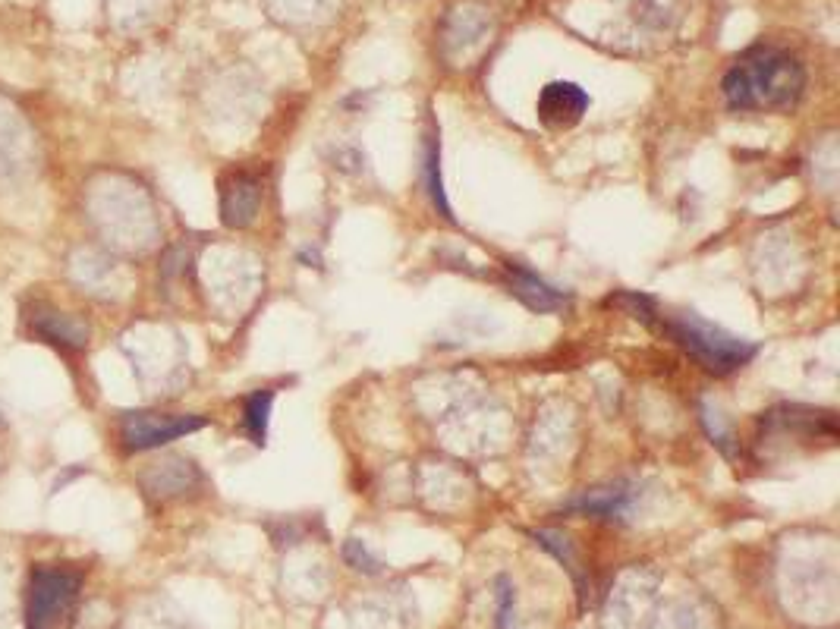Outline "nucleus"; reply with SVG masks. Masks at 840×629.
<instances>
[{
    "instance_id": "obj_16",
    "label": "nucleus",
    "mask_w": 840,
    "mask_h": 629,
    "mask_svg": "<svg viewBox=\"0 0 840 629\" xmlns=\"http://www.w3.org/2000/svg\"><path fill=\"white\" fill-rule=\"evenodd\" d=\"M343 557H347V563L353 570H359V573H369V576H375V573H381V560L362 545L359 538H350L347 545H343Z\"/></svg>"
},
{
    "instance_id": "obj_13",
    "label": "nucleus",
    "mask_w": 840,
    "mask_h": 629,
    "mask_svg": "<svg viewBox=\"0 0 840 629\" xmlns=\"http://www.w3.org/2000/svg\"><path fill=\"white\" fill-rule=\"evenodd\" d=\"M425 183H428V195H432L435 208L441 211V218L454 221V214H450V205H447V195H444V180H441V145H438V136H428V142H425Z\"/></svg>"
},
{
    "instance_id": "obj_8",
    "label": "nucleus",
    "mask_w": 840,
    "mask_h": 629,
    "mask_svg": "<svg viewBox=\"0 0 840 629\" xmlns=\"http://www.w3.org/2000/svg\"><path fill=\"white\" fill-rule=\"evenodd\" d=\"M535 111H538L542 126H548V129H557V133L560 129H573L589 111V92L583 89V85L564 82V79L548 82L542 89V95H538Z\"/></svg>"
},
{
    "instance_id": "obj_5",
    "label": "nucleus",
    "mask_w": 840,
    "mask_h": 629,
    "mask_svg": "<svg viewBox=\"0 0 840 629\" xmlns=\"http://www.w3.org/2000/svg\"><path fill=\"white\" fill-rule=\"evenodd\" d=\"M23 318L35 340L51 343L60 353H82L89 343V324L76 315L60 312L54 302H29Z\"/></svg>"
},
{
    "instance_id": "obj_2",
    "label": "nucleus",
    "mask_w": 840,
    "mask_h": 629,
    "mask_svg": "<svg viewBox=\"0 0 840 629\" xmlns=\"http://www.w3.org/2000/svg\"><path fill=\"white\" fill-rule=\"evenodd\" d=\"M658 331L664 337H671L683 353L693 356L712 375L737 372V368H743L756 356V343L730 334L699 315H667L661 318Z\"/></svg>"
},
{
    "instance_id": "obj_1",
    "label": "nucleus",
    "mask_w": 840,
    "mask_h": 629,
    "mask_svg": "<svg viewBox=\"0 0 840 629\" xmlns=\"http://www.w3.org/2000/svg\"><path fill=\"white\" fill-rule=\"evenodd\" d=\"M721 89L734 111L787 114L806 92V70L787 51L756 48L727 70Z\"/></svg>"
},
{
    "instance_id": "obj_11",
    "label": "nucleus",
    "mask_w": 840,
    "mask_h": 629,
    "mask_svg": "<svg viewBox=\"0 0 840 629\" xmlns=\"http://www.w3.org/2000/svg\"><path fill=\"white\" fill-rule=\"evenodd\" d=\"M192 482H196V469H192L186 460H164V463H155L148 472H142V488L155 497L180 494Z\"/></svg>"
},
{
    "instance_id": "obj_17",
    "label": "nucleus",
    "mask_w": 840,
    "mask_h": 629,
    "mask_svg": "<svg viewBox=\"0 0 840 629\" xmlns=\"http://www.w3.org/2000/svg\"><path fill=\"white\" fill-rule=\"evenodd\" d=\"M498 601H501V611H498L501 629H516V598H513V585L507 576L498 579Z\"/></svg>"
},
{
    "instance_id": "obj_7",
    "label": "nucleus",
    "mask_w": 840,
    "mask_h": 629,
    "mask_svg": "<svg viewBox=\"0 0 840 629\" xmlns=\"http://www.w3.org/2000/svg\"><path fill=\"white\" fill-rule=\"evenodd\" d=\"M262 211V180L249 170H230L221 180V221L230 230H246Z\"/></svg>"
},
{
    "instance_id": "obj_6",
    "label": "nucleus",
    "mask_w": 840,
    "mask_h": 629,
    "mask_svg": "<svg viewBox=\"0 0 840 629\" xmlns=\"http://www.w3.org/2000/svg\"><path fill=\"white\" fill-rule=\"evenodd\" d=\"M762 428L771 431V435L793 438L803 444H815V441L834 444L837 441V422H834V412H828V409L778 406L762 419Z\"/></svg>"
},
{
    "instance_id": "obj_9",
    "label": "nucleus",
    "mask_w": 840,
    "mask_h": 629,
    "mask_svg": "<svg viewBox=\"0 0 840 629\" xmlns=\"http://www.w3.org/2000/svg\"><path fill=\"white\" fill-rule=\"evenodd\" d=\"M636 501H639V488L633 482H608V485L579 491L564 504V510L598 516V519H627L630 510L636 507Z\"/></svg>"
},
{
    "instance_id": "obj_4",
    "label": "nucleus",
    "mask_w": 840,
    "mask_h": 629,
    "mask_svg": "<svg viewBox=\"0 0 840 629\" xmlns=\"http://www.w3.org/2000/svg\"><path fill=\"white\" fill-rule=\"evenodd\" d=\"M205 425H208V419L180 416V412H152V409L126 412L120 419V441H123V450H129V453L155 450L170 441H180Z\"/></svg>"
},
{
    "instance_id": "obj_10",
    "label": "nucleus",
    "mask_w": 840,
    "mask_h": 629,
    "mask_svg": "<svg viewBox=\"0 0 840 629\" xmlns=\"http://www.w3.org/2000/svg\"><path fill=\"white\" fill-rule=\"evenodd\" d=\"M504 271H507V290H510V296L520 299L526 309H532V312H560V309L567 306V296L560 293V290H554L551 284H545V280L538 277V274H532L529 268L507 262Z\"/></svg>"
},
{
    "instance_id": "obj_14",
    "label": "nucleus",
    "mask_w": 840,
    "mask_h": 629,
    "mask_svg": "<svg viewBox=\"0 0 840 629\" xmlns=\"http://www.w3.org/2000/svg\"><path fill=\"white\" fill-rule=\"evenodd\" d=\"M608 306H617L623 309L630 318L642 321V324H649V328H655V318H658V309H655V299L652 296H645V293H617L608 299Z\"/></svg>"
},
{
    "instance_id": "obj_12",
    "label": "nucleus",
    "mask_w": 840,
    "mask_h": 629,
    "mask_svg": "<svg viewBox=\"0 0 840 629\" xmlns=\"http://www.w3.org/2000/svg\"><path fill=\"white\" fill-rule=\"evenodd\" d=\"M271 406H274V390H255V394H249L246 403H243L246 435L255 447H265V441H268Z\"/></svg>"
},
{
    "instance_id": "obj_3",
    "label": "nucleus",
    "mask_w": 840,
    "mask_h": 629,
    "mask_svg": "<svg viewBox=\"0 0 840 629\" xmlns=\"http://www.w3.org/2000/svg\"><path fill=\"white\" fill-rule=\"evenodd\" d=\"M82 589V570L67 563H38L26 589V629H60L70 620Z\"/></svg>"
},
{
    "instance_id": "obj_15",
    "label": "nucleus",
    "mask_w": 840,
    "mask_h": 629,
    "mask_svg": "<svg viewBox=\"0 0 840 629\" xmlns=\"http://www.w3.org/2000/svg\"><path fill=\"white\" fill-rule=\"evenodd\" d=\"M702 419H705L708 435H712V441L718 444V450L727 453V457H734V453H737V438H734V431L724 425L721 412L712 409V406H702Z\"/></svg>"
}]
</instances>
